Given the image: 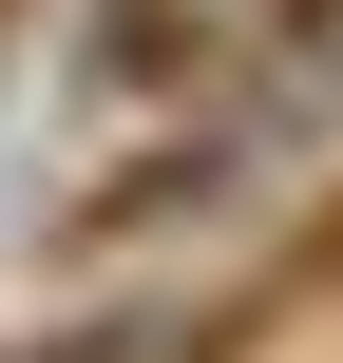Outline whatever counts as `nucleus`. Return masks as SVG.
Listing matches in <instances>:
<instances>
[{
	"instance_id": "obj_1",
	"label": "nucleus",
	"mask_w": 343,
	"mask_h": 363,
	"mask_svg": "<svg viewBox=\"0 0 343 363\" xmlns=\"http://www.w3.org/2000/svg\"><path fill=\"white\" fill-rule=\"evenodd\" d=\"M0 38H19V0H0Z\"/></svg>"
}]
</instances>
